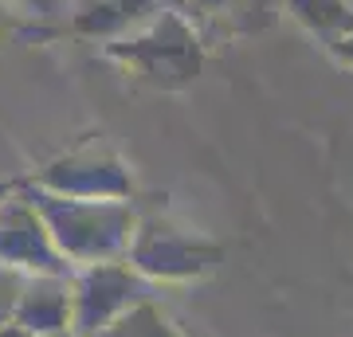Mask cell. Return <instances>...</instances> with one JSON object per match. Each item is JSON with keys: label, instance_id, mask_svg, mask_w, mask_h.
Instances as JSON below:
<instances>
[{"label": "cell", "instance_id": "4", "mask_svg": "<svg viewBox=\"0 0 353 337\" xmlns=\"http://www.w3.org/2000/svg\"><path fill=\"white\" fill-rule=\"evenodd\" d=\"M24 185L55 192V196H83V200H134V169L110 138H83L79 145L55 153L32 169Z\"/></svg>", "mask_w": 353, "mask_h": 337}, {"label": "cell", "instance_id": "5", "mask_svg": "<svg viewBox=\"0 0 353 337\" xmlns=\"http://www.w3.org/2000/svg\"><path fill=\"white\" fill-rule=\"evenodd\" d=\"M150 294L153 287L126 259L79 267V271H71V334L94 337L118 314H126L134 302L150 298Z\"/></svg>", "mask_w": 353, "mask_h": 337}, {"label": "cell", "instance_id": "18", "mask_svg": "<svg viewBox=\"0 0 353 337\" xmlns=\"http://www.w3.org/2000/svg\"><path fill=\"white\" fill-rule=\"evenodd\" d=\"M43 337H79V334H71V329H67V334H43Z\"/></svg>", "mask_w": 353, "mask_h": 337}, {"label": "cell", "instance_id": "19", "mask_svg": "<svg viewBox=\"0 0 353 337\" xmlns=\"http://www.w3.org/2000/svg\"><path fill=\"white\" fill-rule=\"evenodd\" d=\"M345 4H350V12H353V0H345Z\"/></svg>", "mask_w": 353, "mask_h": 337}, {"label": "cell", "instance_id": "17", "mask_svg": "<svg viewBox=\"0 0 353 337\" xmlns=\"http://www.w3.org/2000/svg\"><path fill=\"white\" fill-rule=\"evenodd\" d=\"M16 188H20V181H4V185H0V200L8 196V192H16Z\"/></svg>", "mask_w": 353, "mask_h": 337}, {"label": "cell", "instance_id": "7", "mask_svg": "<svg viewBox=\"0 0 353 337\" xmlns=\"http://www.w3.org/2000/svg\"><path fill=\"white\" fill-rule=\"evenodd\" d=\"M165 8H173V0H79V8L67 20V32L94 43H114L122 36H134Z\"/></svg>", "mask_w": 353, "mask_h": 337}, {"label": "cell", "instance_id": "10", "mask_svg": "<svg viewBox=\"0 0 353 337\" xmlns=\"http://www.w3.org/2000/svg\"><path fill=\"white\" fill-rule=\"evenodd\" d=\"M94 337H185L176 329V322L161 310V302L153 298H141L134 302L126 314H118L106 329H99Z\"/></svg>", "mask_w": 353, "mask_h": 337}, {"label": "cell", "instance_id": "12", "mask_svg": "<svg viewBox=\"0 0 353 337\" xmlns=\"http://www.w3.org/2000/svg\"><path fill=\"white\" fill-rule=\"evenodd\" d=\"M24 287V275H16L8 267H0V322L12 318V306H16V294Z\"/></svg>", "mask_w": 353, "mask_h": 337}, {"label": "cell", "instance_id": "1", "mask_svg": "<svg viewBox=\"0 0 353 337\" xmlns=\"http://www.w3.org/2000/svg\"><path fill=\"white\" fill-rule=\"evenodd\" d=\"M24 196L36 204L39 220L48 227L51 247L59 259L79 271L90 263L126 259V247L138 227L134 200H83V196H55L43 188L24 185Z\"/></svg>", "mask_w": 353, "mask_h": 337}, {"label": "cell", "instance_id": "11", "mask_svg": "<svg viewBox=\"0 0 353 337\" xmlns=\"http://www.w3.org/2000/svg\"><path fill=\"white\" fill-rule=\"evenodd\" d=\"M4 8L28 16V20H51L67 8V0H4Z\"/></svg>", "mask_w": 353, "mask_h": 337}, {"label": "cell", "instance_id": "3", "mask_svg": "<svg viewBox=\"0 0 353 337\" xmlns=\"http://www.w3.org/2000/svg\"><path fill=\"white\" fill-rule=\"evenodd\" d=\"M126 263L150 287L157 283H201L224 263V243H216L204 232L176 224L169 216H138L134 239L126 247Z\"/></svg>", "mask_w": 353, "mask_h": 337}, {"label": "cell", "instance_id": "16", "mask_svg": "<svg viewBox=\"0 0 353 337\" xmlns=\"http://www.w3.org/2000/svg\"><path fill=\"white\" fill-rule=\"evenodd\" d=\"M4 32H8V8H4V0H0V39H4Z\"/></svg>", "mask_w": 353, "mask_h": 337}, {"label": "cell", "instance_id": "15", "mask_svg": "<svg viewBox=\"0 0 353 337\" xmlns=\"http://www.w3.org/2000/svg\"><path fill=\"white\" fill-rule=\"evenodd\" d=\"M0 337H28L16 322H0Z\"/></svg>", "mask_w": 353, "mask_h": 337}, {"label": "cell", "instance_id": "2", "mask_svg": "<svg viewBox=\"0 0 353 337\" xmlns=\"http://www.w3.org/2000/svg\"><path fill=\"white\" fill-rule=\"evenodd\" d=\"M102 59L118 63L134 83L153 90H185L204 67V48L181 8H165L134 36L102 43Z\"/></svg>", "mask_w": 353, "mask_h": 337}, {"label": "cell", "instance_id": "13", "mask_svg": "<svg viewBox=\"0 0 353 337\" xmlns=\"http://www.w3.org/2000/svg\"><path fill=\"white\" fill-rule=\"evenodd\" d=\"M224 4L228 0H181V12L185 16H216V12H224ZM173 8H176V0H173Z\"/></svg>", "mask_w": 353, "mask_h": 337}, {"label": "cell", "instance_id": "6", "mask_svg": "<svg viewBox=\"0 0 353 337\" xmlns=\"http://www.w3.org/2000/svg\"><path fill=\"white\" fill-rule=\"evenodd\" d=\"M0 267L16 275H71V267L51 247V236L36 204L24 196V181L0 200Z\"/></svg>", "mask_w": 353, "mask_h": 337}, {"label": "cell", "instance_id": "14", "mask_svg": "<svg viewBox=\"0 0 353 337\" xmlns=\"http://www.w3.org/2000/svg\"><path fill=\"white\" fill-rule=\"evenodd\" d=\"M330 55H334L341 67H350V71H353V28L338 39V43H334V48H330Z\"/></svg>", "mask_w": 353, "mask_h": 337}, {"label": "cell", "instance_id": "9", "mask_svg": "<svg viewBox=\"0 0 353 337\" xmlns=\"http://www.w3.org/2000/svg\"><path fill=\"white\" fill-rule=\"evenodd\" d=\"M283 8L306 36H314L326 51L353 28V12L345 0H283Z\"/></svg>", "mask_w": 353, "mask_h": 337}, {"label": "cell", "instance_id": "8", "mask_svg": "<svg viewBox=\"0 0 353 337\" xmlns=\"http://www.w3.org/2000/svg\"><path fill=\"white\" fill-rule=\"evenodd\" d=\"M28 337L71 329V275H28L16 294L12 318Z\"/></svg>", "mask_w": 353, "mask_h": 337}]
</instances>
